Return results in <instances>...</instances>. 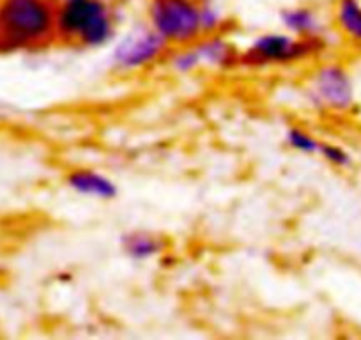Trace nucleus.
Segmentation results:
<instances>
[{
  "instance_id": "1",
  "label": "nucleus",
  "mask_w": 361,
  "mask_h": 340,
  "mask_svg": "<svg viewBox=\"0 0 361 340\" xmlns=\"http://www.w3.org/2000/svg\"><path fill=\"white\" fill-rule=\"evenodd\" d=\"M126 23V11L106 0H66L57 4V47L78 51L106 50Z\"/></svg>"
},
{
  "instance_id": "3",
  "label": "nucleus",
  "mask_w": 361,
  "mask_h": 340,
  "mask_svg": "<svg viewBox=\"0 0 361 340\" xmlns=\"http://www.w3.org/2000/svg\"><path fill=\"white\" fill-rule=\"evenodd\" d=\"M338 47L336 37L303 40L283 29L262 30L241 47L239 71L269 73L308 68L328 57Z\"/></svg>"
},
{
  "instance_id": "10",
  "label": "nucleus",
  "mask_w": 361,
  "mask_h": 340,
  "mask_svg": "<svg viewBox=\"0 0 361 340\" xmlns=\"http://www.w3.org/2000/svg\"><path fill=\"white\" fill-rule=\"evenodd\" d=\"M119 248L128 261L145 265L165 257L169 252V239L147 229H131L121 234Z\"/></svg>"
},
{
  "instance_id": "16",
  "label": "nucleus",
  "mask_w": 361,
  "mask_h": 340,
  "mask_svg": "<svg viewBox=\"0 0 361 340\" xmlns=\"http://www.w3.org/2000/svg\"><path fill=\"white\" fill-rule=\"evenodd\" d=\"M55 4H62V2H66V0H54Z\"/></svg>"
},
{
  "instance_id": "12",
  "label": "nucleus",
  "mask_w": 361,
  "mask_h": 340,
  "mask_svg": "<svg viewBox=\"0 0 361 340\" xmlns=\"http://www.w3.org/2000/svg\"><path fill=\"white\" fill-rule=\"evenodd\" d=\"M283 144L301 156H317L322 138L303 124H289L283 133Z\"/></svg>"
},
{
  "instance_id": "9",
  "label": "nucleus",
  "mask_w": 361,
  "mask_h": 340,
  "mask_svg": "<svg viewBox=\"0 0 361 340\" xmlns=\"http://www.w3.org/2000/svg\"><path fill=\"white\" fill-rule=\"evenodd\" d=\"M64 186L75 195L99 202H110L119 197V185L94 166H75L64 174Z\"/></svg>"
},
{
  "instance_id": "14",
  "label": "nucleus",
  "mask_w": 361,
  "mask_h": 340,
  "mask_svg": "<svg viewBox=\"0 0 361 340\" xmlns=\"http://www.w3.org/2000/svg\"><path fill=\"white\" fill-rule=\"evenodd\" d=\"M317 156L322 162L328 163L329 166H333L335 170H347L350 169L354 163L353 152H350L345 145L333 140H324V138H322V144Z\"/></svg>"
},
{
  "instance_id": "4",
  "label": "nucleus",
  "mask_w": 361,
  "mask_h": 340,
  "mask_svg": "<svg viewBox=\"0 0 361 340\" xmlns=\"http://www.w3.org/2000/svg\"><path fill=\"white\" fill-rule=\"evenodd\" d=\"M301 96L305 105L317 116L349 117L360 102L356 75L345 59L331 54L308 66Z\"/></svg>"
},
{
  "instance_id": "5",
  "label": "nucleus",
  "mask_w": 361,
  "mask_h": 340,
  "mask_svg": "<svg viewBox=\"0 0 361 340\" xmlns=\"http://www.w3.org/2000/svg\"><path fill=\"white\" fill-rule=\"evenodd\" d=\"M170 44L144 20L124 23L119 36L106 48V66L112 75L131 78L163 68Z\"/></svg>"
},
{
  "instance_id": "13",
  "label": "nucleus",
  "mask_w": 361,
  "mask_h": 340,
  "mask_svg": "<svg viewBox=\"0 0 361 340\" xmlns=\"http://www.w3.org/2000/svg\"><path fill=\"white\" fill-rule=\"evenodd\" d=\"M200 22L202 32H234V20L227 15L221 0H200Z\"/></svg>"
},
{
  "instance_id": "8",
  "label": "nucleus",
  "mask_w": 361,
  "mask_h": 340,
  "mask_svg": "<svg viewBox=\"0 0 361 340\" xmlns=\"http://www.w3.org/2000/svg\"><path fill=\"white\" fill-rule=\"evenodd\" d=\"M279 23L280 29L303 40L336 37L329 23L328 13L312 2H296L282 8L279 11Z\"/></svg>"
},
{
  "instance_id": "2",
  "label": "nucleus",
  "mask_w": 361,
  "mask_h": 340,
  "mask_svg": "<svg viewBox=\"0 0 361 340\" xmlns=\"http://www.w3.org/2000/svg\"><path fill=\"white\" fill-rule=\"evenodd\" d=\"M54 0H0V57L44 54L57 47Z\"/></svg>"
},
{
  "instance_id": "7",
  "label": "nucleus",
  "mask_w": 361,
  "mask_h": 340,
  "mask_svg": "<svg viewBox=\"0 0 361 340\" xmlns=\"http://www.w3.org/2000/svg\"><path fill=\"white\" fill-rule=\"evenodd\" d=\"M234 32L202 34L192 44L200 73L232 75L239 71L241 47L235 43Z\"/></svg>"
},
{
  "instance_id": "15",
  "label": "nucleus",
  "mask_w": 361,
  "mask_h": 340,
  "mask_svg": "<svg viewBox=\"0 0 361 340\" xmlns=\"http://www.w3.org/2000/svg\"><path fill=\"white\" fill-rule=\"evenodd\" d=\"M106 2H110L114 8L121 9V11H128V9L133 8L135 4H138V2H142V0H106Z\"/></svg>"
},
{
  "instance_id": "11",
  "label": "nucleus",
  "mask_w": 361,
  "mask_h": 340,
  "mask_svg": "<svg viewBox=\"0 0 361 340\" xmlns=\"http://www.w3.org/2000/svg\"><path fill=\"white\" fill-rule=\"evenodd\" d=\"M328 16L338 43L361 51V0H333Z\"/></svg>"
},
{
  "instance_id": "6",
  "label": "nucleus",
  "mask_w": 361,
  "mask_h": 340,
  "mask_svg": "<svg viewBox=\"0 0 361 340\" xmlns=\"http://www.w3.org/2000/svg\"><path fill=\"white\" fill-rule=\"evenodd\" d=\"M144 22L170 47L190 44L202 36L200 0H142Z\"/></svg>"
}]
</instances>
